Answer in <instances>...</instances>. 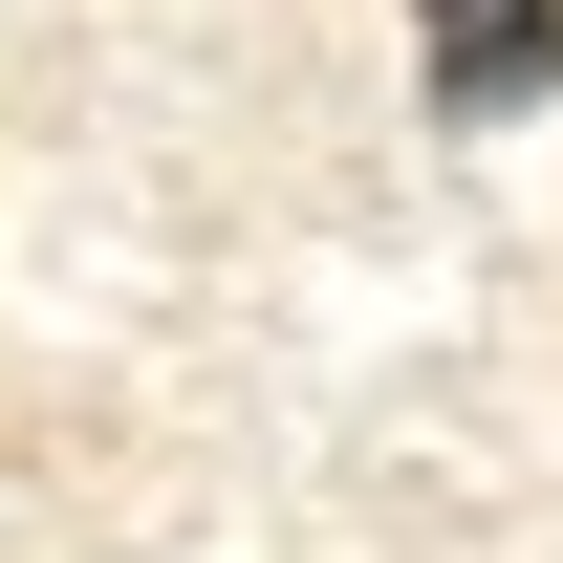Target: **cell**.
Here are the masks:
<instances>
[{
    "instance_id": "cell-1",
    "label": "cell",
    "mask_w": 563,
    "mask_h": 563,
    "mask_svg": "<svg viewBox=\"0 0 563 563\" xmlns=\"http://www.w3.org/2000/svg\"><path fill=\"white\" fill-rule=\"evenodd\" d=\"M563 87V0H433V109L498 131V109H542Z\"/></svg>"
}]
</instances>
